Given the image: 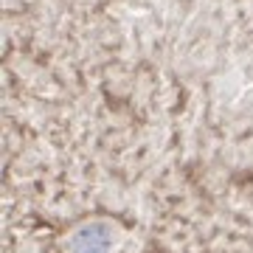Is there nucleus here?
<instances>
[{"label": "nucleus", "instance_id": "f257e3e1", "mask_svg": "<svg viewBox=\"0 0 253 253\" xmlns=\"http://www.w3.org/2000/svg\"><path fill=\"white\" fill-rule=\"evenodd\" d=\"M116 242V231L110 222H87L73 231L71 253H110Z\"/></svg>", "mask_w": 253, "mask_h": 253}]
</instances>
